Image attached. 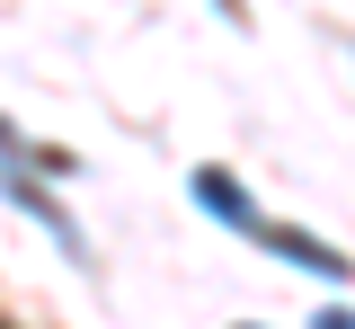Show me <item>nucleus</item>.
I'll return each mask as SVG.
<instances>
[{"instance_id":"3","label":"nucleus","mask_w":355,"mask_h":329,"mask_svg":"<svg viewBox=\"0 0 355 329\" xmlns=\"http://www.w3.org/2000/svg\"><path fill=\"white\" fill-rule=\"evenodd\" d=\"M320 329H355V312H329V321H320Z\"/></svg>"},{"instance_id":"2","label":"nucleus","mask_w":355,"mask_h":329,"mask_svg":"<svg viewBox=\"0 0 355 329\" xmlns=\"http://www.w3.org/2000/svg\"><path fill=\"white\" fill-rule=\"evenodd\" d=\"M196 205H205L214 223H240V232H258V214H249V196L231 187V169H196Z\"/></svg>"},{"instance_id":"1","label":"nucleus","mask_w":355,"mask_h":329,"mask_svg":"<svg viewBox=\"0 0 355 329\" xmlns=\"http://www.w3.org/2000/svg\"><path fill=\"white\" fill-rule=\"evenodd\" d=\"M258 240L275 249V258H293V267H311V276H329V285H347L355 267L329 249V240H311V232H293V223H258Z\"/></svg>"}]
</instances>
